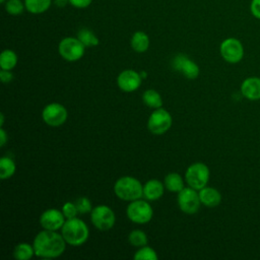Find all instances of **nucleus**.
I'll list each match as a JSON object with an SVG mask.
<instances>
[{
    "mask_svg": "<svg viewBox=\"0 0 260 260\" xmlns=\"http://www.w3.org/2000/svg\"><path fill=\"white\" fill-rule=\"evenodd\" d=\"M66 244L62 234H58L57 231L44 229L35 237L32 246L37 257L52 259L57 258L64 253Z\"/></svg>",
    "mask_w": 260,
    "mask_h": 260,
    "instance_id": "nucleus-1",
    "label": "nucleus"
},
{
    "mask_svg": "<svg viewBox=\"0 0 260 260\" xmlns=\"http://www.w3.org/2000/svg\"><path fill=\"white\" fill-rule=\"evenodd\" d=\"M61 234L68 245L77 247L83 245L88 240L89 230L83 220L73 217L65 220L61 228Z\"/></svg>",
    "mask_w": 260,
    "mask_h": 260,
    "instance_id": "nucleus-2",
    "label": "nucleus"
},
{
    "mask_svg": "<svg viewBox=\"0 0 260 260\" xmlns=\"http://www.w3.org/2000/svg\"><path fill=\"white\" fill-rule=\"evenodd\" d=\"M114 192L121 200L133 201L143 196V185L134 177L124 176L115 182Z\"/></svg>",
    "mask_w": 260,
    "mask_h": 260,
    "instance_id": "nucleus-3",
    "label": "nucleus"
},
{
    "mask_svg": "<svg viewBox=\"0 0 260 260\" xmlns=\"http://www.w3.org/2000/svg\"><path fill=\"white\" fill-rule=\"evenodd\" d=\"M210 172L208 167L203 162H194L188 167L185 173V180L189 187L199 191L207 186Z\"/></svg>",
    "mask_w": 260,
    "mask_h": 260,
    "instance_id": "nucleus-4",
    "label": "nucleus"
},
{
    "mask_svg": "<svg viewBox=\"0 0 260 260\" xmlns=\"http://www.w3.org/2000/svg\"><path fill=\"white\" fill-rule=\"evenodd\" d=\"M58 51L64 60L74 62L83 57L85 46L77 39V37H66L60 41Z\"/></svg>",
    "mask_w": 260,
    "mask_h": 260,
    "instance_id": "nucleus-5",
    "label": "nucleus"
},
{
    "mask_svg": "<svg viewBox=\"0 0 260 260\" xmlns=\"http://www.w3.org/2000/svg\"><path fill=\"white\" fill-rule=\"evenodd\" d=\"M126 214L131 221L143 224L150 221L153 215V210L147 201L136 199L130 201L126 208Z\"/></svg>",
    "mask_w": 260,
    "mask_h": 260,
    "instance_id": "nucleus-6",
    "label": "nucleus"
},
{
    "mask_svg": "<svg viewBox=\"0 0 260 260\" xmlns=\"http://www.w3.org/2000/svg\"><path fill=\"white\" fill-rule=\"evenodd\" d=\"M90 219L98 230L109 231L116 222V215L111 207L107 205H98L90 211Z\"/></svg>",
    "mask_w": 260,
    "mask_h": 260,
    "instance_id": "nucleus-7",
    "label": "nucleus"
},
{
    "mask_svg": "<svg viewBox=\"0 0 260 260\" xmlns=\"http://www.w3.org/2000/svg\"><path fill=\"white\" fill-rule=\"evenodd\" d=\"M172 123L173 119L171 114L167 110L158 108L154 109V111L149 116L147 127L152 134L161 135L171 128Z\"/></svg>",
    "mask_w": 260,
    "mask_h": 260,
    "instance_id": "nucleus-8",
    "label": "nucleus"
},
{
    "mask_svg": "<svg viewBox=\"0 0 260 260\" xmlns=\"http://www.w3.org/2000/svg\"><path fill=\"white\" fill-rule=\"evenodd\" d=\"M219 52L222 59L231 64L240 62L244 57L243 44L236 38L224 39L219 46Z\"/></svg>",
    "mask_w": 260,
    "mask_h": 260,
    "instance_id": "nucleus-9",
    "label": "nucleus"
},
{
    "mask_svg": "<svg viewBox=\"0 0 260 260\" xmlns=\"http://www.w3.org/2000/svg\"><path fill=\"white\" fill-rule=\"evenodd\" d=\"M196 191L191 187H185L178 193V205L184 213L194 214L199 210L201 201Z\"/></svg>",
    "mask_w": 260,
    "mask_h": 260,
    "instance_id": "nucleus-10",
    "label": "nucleus"
},
{
    "mask_svg": "<svg viewBox=\"0 0 260 260\" xmlns=\"http://www.w3.org/2000/svg\"><path fill=\"white\" fill-rule=\"evenodd\" d=\"M68 117L66 108L59 103L48 104L42 112V118L44 122L52 127H58L63 125Z\"/></svg>",
    "mask_w": 260,
    "mask_h": 260,
    "instance_id": "nucleus-11",
    "label": "nucleus"
},
{
    "mask_svg": "<svg viewBox=\"0 0 260 260\" xmlns=\"http://www.w3.org/2000/svg\"><path fill=\"white\" fill-rule=\"evenodd\" d=\"M172 66L175 70L182 72V74L189 79L197 78L200 72L198 65L184 54L176 55L172 61Z\"/></svg>",
    "mask_w": 260,
    "mask_h": 260,
    "instance_id": "nucleus-12",
    "label": "nucleus"
},
{
    "mask_svg": "<svg viewBox=\"0 0 260 260\" xmlns=\"http://www.w3.org/2000/svg\"><path fill=\"white\" fill-rule=\"evenodd\" d=\"M65 216L62 210L56 208H49L45 210L40 216V224L45 230L58 231L65 222Z\"/></svg>",
    "mask_w": 260,
    "mask_h": 260,
    "instance_id": "nucleus-13",
    "label": "nucleus"
},
{
    "mask_svg": "<svg viewBox=\"0 0 260 260\" xmlns=\"http://www.w3.org/2000/svg\"><path fill=\"white\" fill-rule=\"evenodd\" d=\"M142 77L140 73L132 69H126L122 71L117 77V84L119 88L126 92H132L138 89L141 85Z\"/></svg>",
    "mask_w": 260,
    "mask_h": 260,
    "instance_id": "nucleus-14",
    "label": "nucleus"
},
{
    "mask_svg": "<svg viewBox=\"0 0 260 260\" xmlns=\"http://www.w3.org/2000/svg\"><path fill=\"white\" fill-rule=\"evenodd\" d=\"M241 92L249 101L260 100V78L256 76L244 79L241 84Z\"/></svg>",
    "mask_w": 260,
    "mask_h": 260,
    "instance_id": "nucleus-15",
    "label": "nucleus"
},
{
    "mask_svg": "<svg viewBox=\"0 0 260 260\" xmlns=\"http://www.w3.org/2000/svg\"><path fill=\"white\" fill-rule=\"evenodd\" d=\"M165 188V184L159 180L150 179L143 185V197L149 201L157 200L162 196Z\"/></svg>",
    "mask_w": 260,
    "mask_h": 260,
    "instance_id": "nucleus-16",
    "label": "nucleus"
},
{
    "mask_svg": "<svg viewBox=\"0 0 260 260\" xmlns=\"http://www.w3.org/2000/svg\"><path fill=\"white\" fill-rule=\"evenodd\" d=\"M198 193H199L201 204L207 207H215L219 205V203L221 202L220 192L213 187L205 186L202 189H200Z\"/></svg>",
    "mask_w": 260,
    "mask_h": 260,
    "instance_id": "nucleus-17",
    "label": "nucleus"
},
{
    "mask_svg": "<svg viewBox=\"0 0 260 260\" xmlns=\"http://www.w3.org/2000/svg\"><path fill=\"white\" fill-rule=\"evenodd\" d=\"M130 45L135 52L143 53L149 47V38L144 31L137 30L132 35Z\"/></svg>",
    "mask_w": 260,
    "mask_h": 260,
    "instance_id": "nucleus-18",
    "label": "nucleus"
},
{
    "mask_svg": "<svg viewBox=\"0 0 260 260\" xmlns=\"http://www.w3.org/2000/svg\"><path fill=\"white\" fill-rule=\"evenodd\" d=\"M53 0H24L25 9L31 14L46 12L52 5Z\"/></svg>",
    "mask_w": 260,
    "mask_h": 260,
    "instance_id": "nucleus-19",
    "label": "nucleus"
},
{
    "mask_svg": "<svg viewBox=\"0 0 260 260\" xmlns=\"http://www.w3.org/2000/svg\"><path fill=\"white\" fill-rule=\"evenodd\" d=\"M164 184L167 190L179 193L184 187V180L178 173H170L165 177Z\"/></svg>",
    "mask_w": 260,
    "mask_h": 260,
    "instance_id": "nucleus-20",
    "label": "nucleus"
},
{
    "mask_svg": "<svg viewBox=\"0 0 260 260\" xmlns=\"http://www.w3.org/2000/svg\"><path fill=\"white\" fill-rule=\"evenodd\" d=\"M17 64V55L14 51L6 49L0 55V67L3 70H11Z\"/></svg>",
    "mask_w": 260,
    "mask_h": 260,
    "instance_id": "nucleus-21",
    "label": "nucleus"
},
{
    "mask_svg": "<svg viewBox=\"0 0 260 260\" xmlns=\"http://www.w3.org/2000/svg\"><path fill=\"white\" fill-rule=\"evenodd\" d=\"M35 255L34 246L28 243H19L14 247L13 257L17 260H28Z\"/></svg>",
    "mask_w": 260,
    "mask_h": 260,
    "instance_id": "nucleus-22",
    "label": "nucleus"
},
{
    "mask_svg": "<svg viewBox=\"0 0 260 260\" xmlns=\"http://www.w3.org/2000/svg\"><path fill=\"white\" fill-rule=\"evenodd\" d=\"M143 103L152 109H158L162 106V100L160 94L154 89H147L142 93Z\"/></svg>",
    "mask_w": 260,
    "mask_h": 260,
    "instance_id": "nucleus-23",
    "label": "nucleus"
},
{
    "mask_svg": "<svg viewBox=\"0 0 260 260\" xmlns=\"http://www.w3.org/2000/svg\"><path fill=\"white\" fill-rule=\"evenodd\" d=\"M16 166L12 158L8 156H3L0 158V178L2 180L9 179L15 173Z\"/></svg>",
    "mask_w": 260,
    "mask_h": 260,
    "instance_id": "nucleus-24",
    "label": "nucleus"
},
{
    "mask_svg": "<svg viewBox=\"0 0 260 260\" xmlns=\"http://www.w3.org/2000/svg\"><path fill=\"white\" fill-rule=\"evenodd\" d=\"M77 39L85 46V48L95 47L100 43V41H99L98 37L94 35V32L92 30H90L89 28H86V27L80 28L78 30Z\"/></svg>",
    "mask_w": 260,
    "mask_h": 260,
    "instance_id": "nucleus-25",
    "label": "nucleus"
},
{
    "mask_svg": "<svg viewBox=\"0 0 260 260\" xmlns=\"http://www.w3.org/2000/svg\"><path fill=\"white\" fill-rule=\"evenodd\" d=\"M128 241H129V243L132 246L140 248V247H143V246L147 245L148 239H147L146 234L143 231H141V230H134V231H132L129 234Z\"/></svg>",
    "mask_w": 260,
    "mask_h": 260,
    "instance_id": "nucleus-26",
    "label": "nucleus"
},
{
    "mask_svg": "<svg viewBox=\"0 0 260 260\" xmlns=\"http://www.w3.org/2000/svg\"><path fill=\"white\" fill-rule=\"evenodd\" d=\"M134 259L135 260H157L158 256L155 252L154 249L151 247L143 246L140 247L134 254Z\"/></svg>",
    "mask_w": 260,
    "mask_h": 260,
    "instance_id": "nucleus-27",
    "label": "nucleus"
},
{
    "mask_svg": "<svg viewBox=\"0 0 260 260\" xmlns=\"http://www.w3.org/2000/svg\"><path fill=\"white\" fill-rule=\"evenodd\" d=\"M25 9L24 1L21 0H7L5 3V10L10 15H20Z\"/></svg>",
    "mask_w": 260,
    "mask_h": 260,
    "instance_id": "nucleus-28",
    "label": "nucleus"
},
{
    "mask_svg": "<svg viewBox=\"0 0 260 260\" xmlns=\"http://www.w3.org/2000/svg\"><path fill=\"white\" fill-rule=\"evenodd\" d=\"M75 204H76V207H77V210H78V213H81V214H85V213H88L92 210L91 208V202L88 198L86 197H80L78 198L76 201H75Z\"/></svg>",
    "mask_w": 260,
    "mask_h": 260,
    "instance_id": "nucleus-29",
    "label": "nucleus"
},
{
    "mask_svg": "<svg viewBox=\"0 0 260 260\" xmlns=\"http://www.w3.org/2000/svg\"><path fill=\"white\" fill-rule=\"evenodd\" d=\"M62 212H63L64 216L66 217V219H68V218L76 217L78 210H77L75 203L68 201V202L64 203V205L62 206Z\"/></svg>",
    "mask_w": 260,
    "mask_h": 260,
    "instance_id": "nucleus-30",
    "label": "nucleus"
},
{
    "mask_svg": "<svg viewBox=\"0 0 260 260\" xmlns=\"http://www.w3.org/2000/svg\"><path fill=\"white\" fill-rule=\"evenodd\" d=\"M250 11L255 18L260 19V0H252L251 1Z\"/></svg>",
    "mask_w": 260,
    "mask_h": 260,
    "instance_id": "nucleus-31",
    "label": "nucleus"
},
{
    "mask_svg": "<svg viewBox=\"0 0 260 260\" xmlns=\"http://www.w3.org/2000/svg\"><path fill=\"white\" fill-rule=\"evenodd\" d=\"M68 1H69V4L72 5L73 7L78 9H83L88 7L91 4L92 0H68Z\"/></svg>",
    "mask_w": 260,
    "mask_h": 260,
    "instance_id": "nucleus-32",
    "label": "nucleus"
},
{
    "mask_svg": "<svg viewBox=\"0 0 260 260\" xmlns=\"http://www.w3.org/2000/svg\"><path fill=\"white\" fill-rule=\"evenodd\" d=\"M0 78L3 83H8L13 79V74L10 72V70H1L0 72Z\"/></svg>",
    "mask_w": 260,
    "mask_h": 260,
    "instance_id": "nucleus-33",
    "label": "nucleus"
},
{
    "mask_svg": "<svg viewBox=\"0 0 260 260\" xmlns=\"http://www.w3.org/2000/svg\"><path fill=\"white\" fill-rule=\"evenodd\" d=\"M7 141V135H6V132L5 130L3 129V127L0 128V145L1 146H4L5 143Z\"/></svg>",
    "mask_w": 260,
    "mask_h": 260,
    "instance_id": "nucleus-34",
    "label": "nucleus"
},
{
    "mask_svg": "<svg viewBox=\"0 0 260 260\" xmlns=\"http://www.w3.org/2000/svg\"><path fill=\"white\" fill-rule=\"evenodd\" d=\"M54 4L57 6V7H65L67 4H69V1L68 0H53Z\"/></svg>",
    "mask_w": 260,
    "mask_h": 260,
    "instance_id": "nucleus-35",
    "label": "nucleus"
},
{
    "mask_svg": "<svg viewBox=\"0 0 260 260\" xmlns=\"http://www.w3.org/2000/svg\"><path fill=\"white\" fill-rule=\"evenodd\" d=\"M0 116H1V122H0V126H1V127H3V124H4V115H3V114H1Z\"/></svg>",
    "mask_w": 260,
    "mask_h": 260,
    "instance_id": "nucleus-36",
    "label": "nucleus"
},
{
    "mask_svg": "<svg viewBox=\"0 0 260 260\" xmlns=\"http://www.w3.org/2000/svg\"><path fill=\"white\" fill-rule=\"evenodd\" d=\"M0 2H1V3H5L6 0H0Z\"/></svg>",
    "mask_w": 260,
    "mask_h": 260,
    "instance_id": "nucleus-37",
    "label": "nucleus"
}]
</instances>
